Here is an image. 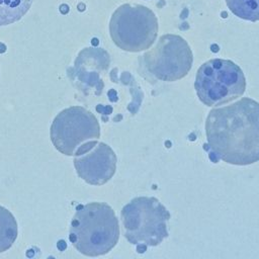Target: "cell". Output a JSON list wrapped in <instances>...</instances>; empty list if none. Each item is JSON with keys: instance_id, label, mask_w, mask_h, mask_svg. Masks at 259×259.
Instances as JSON below:
<instances>
[{"instance_id": "1", "label": "cell", "mask_w": 259, "mask_h": 259, "mask_svg": "<svg viewBox=\"0 0 259 259\" xmlns=\"http://www.w3.org/2000/svg\"><path fill=\"white\" fill-rule=\"evenodd\" d=\"M210 154L233 165L259 161V102L243 97L231 105L213 108L205 120Z\"/></svg>"}, {"instance_id": "2", "label": "cell", "mask_w": 259, "mask_h": 259, "mask_svg": "<svg viewBox=\"0 0 259 259\" xmlns=\"http://www.w3.org/2000/svg\"><path fill=\"white\" fill-rule=\"evenodd\" d=\"M69 238L78 252L96 257L111 251L119 239V225L112 207L105 202H89L77 207Z\"/></svg>"}, {"instance_id": "3", "label": "cell", "mask_w": 259, "mask_h": 259, "mask_svg": "<svg viewBox=\"0 0 259 259\" xmlns=\"http://www.w3.org/2000/svg\"><path fill=\"white\" fill-rule=\"evenodd\" d=\"M120 219L124 238L140 253L168 237L170 212L156 197H135L122 207Z\"/></svg>"}, {"instance_id": "4", "label": "cell", "mask_w": 259, "mask_h": 259, "mask_svg": "<svg viewBox=\"0 0 259 259\" xmlns=\"http://www.w3.org/2000/svg\"><path fill=\"white\" fill-rule=\"evenodd\" d=\"M242 69L225 59H211L196 72L194 88L198 99L206 106H219L241 97L246 90Z\"/></svg>"}, {"instance_id": "5", "label": "cell", "mask_w": 259, "mask_h": 259, "mask_svg": "<svg viewBox=\"0 0 259 259\" xmlns=\"http://www.w3.org/2000/svg\"><path fill=\"white\" fill-rule=\"evenodd\" d=\"M155 13L148 7L128 3L117 7L109 20V34L119 49L138 53L150 49L158 34Z\"/></svg>"}, {"instance_id": "6", "label": "cell", "mask_w": 259, "mask_h": 259, "mask_svg": "<svg viewBox=\"0 0 259 259\" xmlns=\"http://www.w3.org/2000/svg\"><path fill=\"white\" fill-rule=\"evenodd\" d=\"M50 137L54 147L66 156H74L84 145L100 138L96 116L82 106H70L54 118Z\"/></svg>"}, {"instance_id": "7", "label": "cell", "mask_w": 259, "mask_h": 259, "mask_svg": "<svg viewBox=\"0 0 259 259\" xmlns=\"http://www.w3.org/2000/svg\"><path fill=\"white\" fill-rule=\"evenodd\" d=\"M193 63L192 51L187 41L177 34H164L143 56V64L154 78L173 82L184 78Z\"/></svg>"}, {"instance_id": "8", "label": "cell", "mask_w": 259, "mask_h": 259, "mask_svg": "<svg viewBox=\"0 0 259 259\" xmlns=\"http://www.w3.org/2000/svg\"><path fill=\"white\" fill-rule=\"evenodd\" d=\"M74 157V167L78 176L90 185H103L115 173L117 158L105 143L89 142L82 146Z\"/></svg>"}, {"instance_id": "9", "label": "cell", "mask_w": 259, "mask_h": 259, "mask_svg": "<svg viewBox=\"0 0 259 259\" xmlns=\"http://www.w3.org/2000/svg\"><path fill=\"white\" fill-rule=\"evenodd\" d=\"M109 62V55L103 49L85 48L79 53L75 61L74 74L79 82L98 89L100 80L94 68L105 69L99 67H108Z\"/></svg>"}, {"instance_id": "10", "label": "cell", "mask_w": 259, "mask_h": 259, "mask_svg": "<svg viewBox=\"0 0 259 259\" xmlns=\"http://www.w3.org/2000/svg\"><path fill=\"white\" fill-rule=\"evenodd\" d=\"M33 0H0V26L20 20L29 10Z\"/></svg>"}, {"instance_id": "11", "label": "cell", "mask_w": 259, "mask_h": 259, "mask_svg": "<svg viewBox=\"0 0 259 259\" xmlns=\"http://www.w3.org/2000/svg\"><path fill=\"white\" fill-rule=\"evenodd\" d=\"M18 235L17 222L6 207L0 205V253L9 250Z\"/></svg>"}, {"instance_id": "12", "label": "cell", "mask_w": 259, "mask_h": 259, "mask_svg": "<svg viewBox=\"0 0 259 259\" xmlns=\"http://www.w3.org/2000/svg\"><path fill=\"white\" fill-rule=\"evenodd\" d=\"M233 14L249 21L259 20V0H226Z\"/></svg>"}]
</instances>
